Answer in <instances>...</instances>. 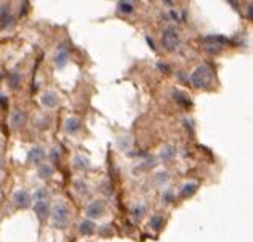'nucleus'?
<instances>
[{
    "mask_svg": "<svg viewBox=\"0 0 253 242\" xmlns=\"http://www.w3.org/2000/svg\"><path fill=\"white\" fill-rule=\"evenodd\" d=\"M66 61H68V52L65 50V48H60L57 57H55V63H57L58 68H63L66 65Z\"/></svg>",
    "mask_w": 253,
    "mask_h": 242,
    "instance_id": "nucleus-7",
    "label": "nucleus"
},
{
    "mask_svg": "<svg viewBox=\"0 0 253 242\" xmlns=\"http://www.w3.org/2000/svg\"><path fill=\"white\" fill-rule=\"evenodd\" d=\"M79 129V121L76 120V118H70V120L66 121V131L68 133H76Z\"/></svg>",
    "mask_w": 253,
    "mask_h": 242,
    "instance_id": "nucleus-10",
    "label": "nucleus"
},
{
    "mask_svg": "<svg viewBox=\"0 0 253 242\" xmlns=\"http://www.w3.org/2000/svg\"><path fill=\"white\" fill-rule=\"evenodd\" d=\"M229 2L232 3V7H234V8H236V10L239 8V7H237V0H229Z\"/></svg>",
    "mask_w": 253,
    "mask_h": 242,
    "instance_id": "nucleus-15",
    "label": "nucleus"
},
{
    "mask_svg": "<svg viewBox=\"0 0 253 242\" xmlns=\"http://www.w3.org/2000/svg\"><path fill=\"white\" fill-rule=\"evenodd\" d=\"M11 21V16L8 15V11H7V7H3L2 8V26H7V24Z\"/></svg>",
    "mask_w": 253,
    "mask_h": 242,
    "instance_id": "nucleus-13",
    "label": "nucleus"
},
{
    "mask_svg": "<svg viewBox=\"0 0 253 242\" xmlns=\"http://www.w3.org/2000/svg\"><path fill=\"white\" fill-rule=\"evenodd\" d=\"M52 218H53V225L55 226H65L68 223V218H70V213H68V210L65 205H57L53 208L52 212Z\"/></svg>",
    "mask_w": 253,
    "mask_h": 242,
    "instance_id": "nucleus-3",
    "label": "nucleus"
},
{
    "mask_svg": "<svg viewBox=\"0 0 253 242\" xmlns=\"http://www.w3.org/2000/svg\"><path fill=\"white\" fill-rule=\"evenodd\" d=\"M120 10H121V13H125V15H131L132 11H134L132 3L127 2V0H121V2H120Z\"/></svg>",
    "mask_w": 253,
    "mask_h": 242,
    "instance_id": "nucleus-11",
    "label": "nucleus"
},
{
    "mask_svg": "<svg viewBox=\"0 0 253 242\" xmlns=\"http://www.w3.org/2000/svg\"><path fill=\"white\" fill-rule=\"evenodd\" d=\"M42 103H44L45 107H48V108H53V107H57L58 98H57V96L53 94V92H47V94H44V97H42Z\"/></svg>",
    "mask_w": 253,
    "mask_h": 242,
    "instance_id": "nucleus-5",
    "label": "nucleus"
},
{
    "mask_svg": "<svg viewBox=\"0 0 253 242\" xmlns=\"http://www.w3.org/2000/svg\"><path fill=\"white\" fill-rule=\"evenodd\" d=\"M36 213L39 215L41 220H44L45 216L48 215V207L45 202H38V205H36Z\"/></svg>",
    "mask_w": 253,
    "mask_h": 242,
    "instance_id": "nucleus-8",
    "label": "nucleus"
},
{
    "mask_svg": "<svg viewBox=\"0 0 253 242\" xmlns=\"http://www.w3.org/2000/svg\"><path fill=\"white\" fill-rule=\"evenodd\" d=\"M15 202L18 203V205H21V207H24V205H28L29 203V195L26 194V192H18V194L15 195Z\"/></svg>",
    "mask_w": 253,
    "mask_h": 242,
    "instance_id": "nucleus-9",
    "label": "nucleus"
},
{
    "mask_svg": "<svg viewBox=\"0 0 253 242\" xmlns=\"http://www.w3.org/2000/svg\"><path fill=\"white\" fill-rule=\"evenodd\" d=\"M190 83H192V86H195V88H199V89L210 88L211 83H213V73H211V70H210L207 65L199 66L192 73V76H190Z\"/></svg>",
    "mask_w": 253,
    "mask_h": 242,
    "instance_id": "nucleus-1",
    "label": "nucleus"
},
{
    "mask_svg": "<svg viewBox=\"0 0 253 242\" xmlns=\"http://www.w3.org/2000/svg\"><path fill=\"white\" fill-rule=\"evenodd\" d=\"M195 189H197V184H194V183H189V184L186 186V188L182 189L181 195H182V197H189L190 194H194Z\"/></svg>",
    "mask_w": 253,
    "mask_h": 242,
    "instance_id": "nucleus-12",
    "label": "nucleus"
},
{
    "mask_svg": "<svg viewBox=\"0 0 253 242\" xmlns=\"http://www.w3.org/2000/svg\"><path fill=\"white\" fill-rule=\"evenodd\" d=\"M103 213V203L102 202H94L87 207V216L90 218H97Z\"/></svg>",
    "mask_w": 253,
    "mask_h": 242,
    "instance_id": "nucleus-4",
    "label": "nucleus"
},
{
    "mask_svg": "<svg viewBox=\"0 0 253 242\" xmlns=\"http://www.w3.org/2000/svg\"><path fill=\"white\" fill-rule=\"evenodd\" d=\"M163 46L166 50H169V52L177 50L179 46H181V41H179V36L174 28H168L163 33Z\"/></svg>",
    "mask_w": 253,
    "mask_h": 242,
    "instance_id": "nucleus-2",
    "label": "nucleus"
},
{
    "mask_svg": "<svg viewBox=\"0 0 253 242\" xmlns=\"http://www.w3.org/2000/svg\"><path fill=\"white\" fill-rule=\"evenodd\" d=\"M79 231H81V234L83 236H89V234H92L95 231V225L92 221H83L81 223V226H79Z\"/></svg>",
    "mask_w": 253,
    "mask_h": 242,
    "instance_id": "nucleus-6",
    "label": "nucleus"
},
{
    "mask_svg": "<svg viewBox=\"0 0 253 242\" xmlns=\"http://www.w3.org/2000/svg\"><path fill=\"white\" fill-rule=\"evenodd\" d=\"M23 118H24V116H23L21 113H16V115H15V121H13V125H15V126H20L21 123H23Z\"/></svg>",
    "mask_w": 253,
    "mask_h": 242,
    "instance_id": "nucleus-14",
    "label": "nucleus"
}]
</instances>
